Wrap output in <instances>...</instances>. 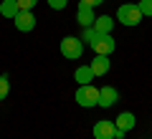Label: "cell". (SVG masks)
I'll return each mask as SVG.
<instances>
[{"mask_svg": "<svg viewBox=\"0 0 152 139\" xmlns=\"http://www.w3.org/2000/svg\"><path fill=\"white\" fill-rule=\"evenodd\" d=\"M114 18L112 15H99L96 20H94V31L96 33H112V28H114Z\"/></svg>", "mask_w": 152, "mask_h": 139, "instance_id": "cell-13", "label": "cell"}, {"mask_svg": "<svg viewBox=\"0 0 152 139\" xmlns=\"http://www.w3.org/2000/svg\"><path fill=\"white\" fill-rule=\"evenodd\" d=\"M114 132H117V127H114L112 119H99L91 129L94 139H114Z\"/></svg>", "mask_w": 152, "mask_h": 139, "instance_id": "cell-5", "label": "cell"}, {"mask_svg": "<svg viewBox=\"0 0 152 139\" xmlns=\"http://www.w3.org/2000/svg\"><path fill=\"white\" fill-rule=\"evenodd\" d=\"M89 46H91L94 56H109L114 48H117V41L112 38V33H96Z\"/></svg>", "mask_w": 152, "mask_h": 139, "instance_id": "cell-2", "label": "cell"}, {"mask_svg": "<svg viewBox=\"0 0 152 139\" xmlns=\"http://www.w3.org/2000/svg\"><path fill=\"white\" fill-rule=\"evenodd\" d=\"M117 20H119L122 25H137V23L142 20V13H140L137 5L124 3V5H119V10H117Z\"/></svg>", "mask_w": 152, "mask_h": 139, "instance_id": "cell-4", "label": "cell"}, {"mask_svg": "<svg viewBox=\"0 0 152 139\" xmlns=\"http://www.w3.org/2000/svg\"><path fill=\"white\" fill-rule=\"evenodd\" d=\"M36 3H38V0H18V8H20V10H33Z\"/></svg>", "mask_w": 152, "mask_h": 139, "instance_id": "cell-18", "label": "cell"}, {"mask_svg": "<svg viewBox=\"0 0 152 139\" xmlns=\"http://www.w3.org/2000/svg\"><path fill=\"white\" fill-rule=\"evenodd\" d=\"M89 66H91L94 76H104V74H109V68H112V61H109V56H94V61Z\"/></svg>", "mask_w": 152, "mask_h": 139, "instance_id": "cell-10", "label": "cell"}, {"mask_svg": "<svg viewBox=\"0 0 152 139\" xmlns=\"http://www.w3.org/2000/svg\"><path fill=\"white\" fill-rule=\"evenodd\" d=\"M96 79V76H94V71H91V66H76V71H74V81L79 86H86V84H91V81Z\"/></svg>", "mask_w": 152, "mask_h": 139, "instance_id": "cell-9", "label": "cell"}, {"mask_svg": "<svg viewBox=\"0 0 152 139\" xmlns=\"http://www.w3.org/2000/svg\"><path fill=\"white\" fill-rule=\"evenodd\" d=\"M84 53V41L76 36H66L64 41H61V56L69 61H79Z\"/></svg>", "mask_w": 152, "mask_h": 139, "instance_id": "cell-1", "label": "cell"}, {"mask_svg": "<svg viewBox=\"0 0 152 139\" xmlns=\"http://www.w3.org/2000/svg\"><path fill=\"white\" fill-rule=\"evenodd\" d=\"M124 134H127V132H122V129H117V132H114V139H124Z\"/></svg>", "mask_w": 152, "mask_h": 139, "instance_id": "cell-20", "label": "cell"}, {"mask_svg": "<svg viewBox=\"0 0 152 139\" xmlns=\"http://www.w3.org/2000/svg\"><path fill=\"white\" fill-rule=\"evenodd\" d=\"M137 8H140L142 18H152V0H140V3H137Z\"/></svg>", "mask_w": 152, "mask_h": 139, "instance_id": "cell-14", "label": "cell"}, {"mask_svg": "<svg viewBox=\"0 0 152 139\" xmlns=\"http://www.w3.org/2000/svg\"><path fill=\"white\" fill-rule=\"evenodd\" d=\"M13 23H15V31L28 33V31H33V28H36V15H33L31 10H20L15 18H13Z\"/></svg>", "mask_w": 152, "mask_h": 139, "instance_id": "cell-6", "label": "cell"}, {"mask_svg": "<svg viewBox=\"0 0 152 139\" xmlns=\"http://www.w3.org/2000/svg\"><path fill=\"white\" fill-rule=\"evenodd\" d=\"M94 36H96V31H94V25H91V28H84V33H81L79 38H81L84 43H91V41H94Z\"/></svg>", "mask_w": 152, "mask_h": 139, "instance_id": "cell-16", "label": "cell"}, {"mask_svg": "<svg viewBox=\"0 0 152 139\" xmlns=\"http://www.w3.org/2000/svg\"><path fill=\"white\" fill-rule=\"evenodd\" d=\"M114 122H117V124H114L117 129H122V132H129V129H134L137 119H134V114H132V111H122L119 116L114 119Z\"/></svg>", "mask_w": 152, "mask_h": 139, "instance_id": "cell-11", "label": "cell"}, {"mask_svg": "<svg viewBox=\"0 0 152 139\" xmlns=\"http://www.w3.org/2000/svg\"><path fill=\"white\" fill-rule=\"evenodd\" d=\"M114 101H119V91L114 89V86H102L99 89V104L96 106L109 109V106H114Z\"/></svg>", "mask_w": 152, "mask_h": 139, "instance_id": "cell-7", "label": "cell"}, {"mask_svg": "<svg viewBox=\"0 0 152 139\" xmlns=\"http://www.w3.org/2000/svg\"><path fill=\"white\" fill-rule=\"evenodd\" d=\"M84 5H89V8H96V5H102L104 0H81Z\"/></svg>", "mask_w": 152, "mask_h": 139, "instance_id": "cell-19", "label": "cell"}, {"mask_svg": "<svg viewBox=\"0 0 152 139\" xmlns=\"http://www.w3.org/2000/svg\"><path fill=\"white\" fill-rule=\"evenodd\" d=\"M76 20H79V25H81V28H91L94 20H96L94 8H89V5H84V3H79V8H76Z\"/></svg>", "mask_w": 152, "mask_h": 139, "instance_id": "cell-8", "label": "cell"}, {"mask_svg": "<svg viewBox=\"0 0 152 139\" xmlns=\"http://www.w3.org/2000/svg\"><path fill=\"white\" fill-rule=\"evenodd\" d=\"M76 104L84 106V109L96 106V104H99V89H96V86H91V84L79 86V89H76Z\"/></svg>", "mask_w": 152, "mask_h": 139, "instance_id": "cell-3", "label": "cell"}, {"mask_svg": "<svg viewBox=\"0 0 152 139\" xmlns=\"http://www.w3.org/2000/svg\"><path fill=\"white\" fill-rule=\"evenodd\" d=\"M46 3H48L53 10H64V8L69 5V0H46Z\"/></svg>", "mask_w": 152, "mask_h": 139, "instance_id": "cell-17", "label": "cell"}, {"mask_svg": "<svg viewBox=\"0 0 152 139\" xmlns=\"http://www.w3.org/2000/svg\"><path fill=\"white\" fill-rule=\"evenodd\" d=\"M8 91H10V81H8V76H0V101L8 96Z\"/></svg>", "mask_w": 152, "mask_h": 139, "instance_id": "cell-15", "label": "cell"}, {"mask_svg": "<svg viewBox=\"0 0 152 139\" xmlns=\"http://www.w3.org/2000/svg\"><path fill=\"white\" fill-rule=\"evenodd\" d=\"M18 13H20V8H18V0H3V3H0V15L3 18H15Z\"/></svg>", "mask_w": 152, "mask_h": 139, "instance_id": "cell-12", "label": "cell"}]
</instances>
